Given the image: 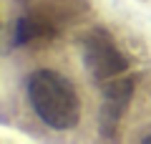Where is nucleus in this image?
I'll use <instances>...</instances> for the list:
<instances>
[{
  "instance_id": "1",
  "label": "nucleus",
  "mask_w": 151,
  "mask_h": 144,
  "mask_svg": "<svg viewBox=\"0 0 151 144\" xmlns=\"http://www.w3.org/2000/svg\"><path fill=\"white\" fill-rule=\"evenodd\" d=\"M28 101L35 116L55 132H68L81 119V96L73 81L53 68H38L25 81Z\"/></svg>"
},
{
  "instance_id": "2",
  "label": "nucleus",
  "mask_w": 151,
  "mask_h": 144,
  "mask_svg": "<svg viewBox=\"0 0 151 144\" xmlns=\"http://www.w3.org/2000/svg\"><path fill=\"white\" fill-rule=\"evenodd\" d=\"M83 63L96 81H111L129 68V61L103 28H93L83 38Z\"/></svg>"
},
{
  "instance_id": "3",
  "label": "nucleus",
  "mask_w": 151,
  "mask_h": 144,
  "mask_svg": "<svg viewBox=\"0 0 151 144\" xmlns=\"http://www.w3.org/2000/svg\"><path fill=\"white\" fill-rule=\"evenodd\" d=\"M134 94V79H111V84L103 86V106H101V134L103 137H113L116 127H119L121 116H124L126 106Z\"/></svg>"
},
{
  "instance_id": "4",
  "label": "nucleus",
  "mask_w": 151,
  "mask_h": 144,
  "mask_svg": "<svg viewBox=\"0 0 151 144\" xmlns=\"http://www.w3.org/2000/svg\"><path fill=\"white\" fill-rule=\"evenodd\" d=\"M144 144H151V134H149V137H144Z\"/></svg>"
}]
</instances>
